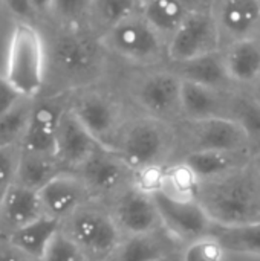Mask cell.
Masks as SVG:
<instances>
[{"label": "cell", "mask_w": 260, "mask_h": 261, "mask_svg": "<svg viewBox=\"0 0 260 261\" xmlns=\"http://www.w3.org/2000/svg\"><path fill=\"white\" fill-rule=\"evenodd\" d=\"M176 135L184 154L202 150L253 153L247 132L236 119L228 116L181 119L176 122Z\"/></svg>", "instance_id": "8"}, {"label": "cell", "mask_w": 260, "mask_h": 261, "mask_svg": "<svg viewBox=\"0 0 260 261\" xmlns=\"http://www.w3.org/2000/svg\"><path fill=\"white\" fill-rule=\"evenodd\" d=\"M61 229L72 237L89 260H103L120 243V226L103 210L86 203L61 223Z\"/></svg>", "instance_id": "9"}, {"label": "cell", "mask_w": 260, "mask_h": 261, "mask_svg": "<svg viewBox=\"0 0 260 261\" xmlns=\"http://www.w3.org/2000/svg\"><path fill=\"white\" fill-rule=\"evenodd\" d=\"M23 261H43L41 258H32V257H25Z\"/></svg>", "instance_id": "43"}, {"label": "cell", "mask_w": 260, "mask_h": 261, "mask_svg": "<svg viewBox=\"0 0 260 261\" xmlns=\"http://www.w3.org/2000/svg\"><path fill=\"white\" fill-rule=\"evenodd\" d=\"M211 15L219 28L222 46L260 37V0H215Z\"/></svg>", "instance_id": "15"}, {"label": "cell", "mask_w": 260, "mask_h": 261, "mask_svg": "<svg viewBox=\"0 0 260 261\" xmlns=\"http://www.w3.org/2000/svg\"><path fill=\"white\" fill-rule=\"evenodd\" d=\"M225 252L227 251L219 243V240L207 234L192 240V243L184 251L182 261H224Z\"/></svg>", "instance_id": "34"}, {"label": "cell", "mask_w": 260, "mask_h": 261, "mask_svg": "<svg viewBox=\"0 0 260 261\" xmlns=\"http://www.w3.org/2000/svg\"><path fill=\"white\" fill-rule=\"evenodd\" d=\"M166 167L164 164H155L135 170L132 174V187L149 196L161 193L166 180Z\"/></svg>", "instance_id": "35"}, {"label": "cell", "mask_w": 260, "mask_h": 261, "mask_svg": "<svg viewBox=\"0 0 260 261\" xmlns=\"http://www.w3.org/2000/svg\"><path fill=\"white\" fill-rule=\"evenodd\" d=\"M169 66L184 81H192V83H198L202 86H210V87H216L222 90L238 89L233 84L231 78L228 76V72L224 63L222 49L182 61V63H172Z\"/></svg>", "instance_id": "21"}, {"label": "cell", "mask_w": 260, "mask_h": 261, "mask_svg": "<svg viewBox=\"0 0 260 261\" xmlns=\"http://www.w3.org/2000/svg\"><path fill=\"white\" fill-rule=\"evenodd\" d=\"M115 220L118 226L130 236L153 232L162 226L153 196L141 193L133 187L120 197L115 210Z\"/></svg>", "instance_id": "18"}, {"label": "cell", "mask_w": 260, "mask_h": 261, "mask_svg": "<svg viewBox=\"0 0 260 261\" xmlns=\"http://www.w3.org/2000/svg\"><path fill=\"white\" fill-rule=\"evenodd\" d=\"M224 63L238 89H248L260 78V37L238 40L222 46Z\"/></svg>", "instance_id": "20"}, {"label": "cell", "mask_w": 260, "mask_h": 261, "mask_svg": "<svg viewBox=\"0 0 260 261\" xmlns=\"http://www.w3.org/2000/svg\"><path fill=\"white\" fill-rule=\"evenodd\" d=\"M176 147V124L139 112L129 116L115 144L132 171L146 165H166Z\"/></svg>", "instance_id": "3"}, {"label": "cell", "mask_w": 260, "mask_h": 261, "mask_svg": "<svg viewBox=\"0 0 260 261\" xmlns=\"http://www.w3.org/2000/svg\"><path fill=\"white\" fill-rule=\"evenodd\" d=\"M162 261H169V258H167V260H162Z\"/></svg>", "instance_id": "47"}, {"label": "cell", "mask_w": 260, "mask_h": 261, "mask_svg": "<svg viewBox=\"0 0 260 261\" xmlns=\"http://www.w3.org/2000/svg\"><path fill=\"white\" fill-rule=\"evenodd\" d=\"M101 41L113 60L132 69H147L169 63L167 40L147 21L141 9L107 31Z\"/></svg>", "instance_id": "4"}, {"label": "cell", "mask_w": 260, "mask_h": 261, "mask_svg": "<svg viewBox=\"0 0 260 261\" xmlns=\"http://www.w3.org/2000/svg\"><path fill=\"white\" fill-rule=\"evenodd\" d=\"M231 118L236 119L247 132L251 150H260V104L247 89H238L234 92Z\"/></svg>", "instance_id": "30"}, {"label": "cell", "mask_w": 260, "mask_h": 261, "mask_svg": "<svg viewBox=\"0 0 260 261\" xmlns=\"http://www.w3.org/2000/svg\"><path fill=\"white\" fill-rule=\"evenodd\" d=\"M46 49L48 67L63 89L70 92L98 86L107 75L112 60L101 37L87 26H60Z\"/></svg>", "instance_id": "1"}, {"label": "cell", "mask_w": 260, "mask_h": 261, "mask_svg": "<svg viewBox=\"0 0 260 261\" xmlns=\"http://www.w3.org/2000/svg\"><path fill=\"white\" fill-rule=\"evenodd\" d=\"M69 107L101 145L113 150L126 121L132 115L120 95L98 86L72 92Z\"/></svg>", "instance_id": "7"}, {"label": "cell", "mask_w": 260, "mask_h": 261, "mask_svg": "<svg viewBox=\"0 0 260 261\" xmlns=\"http://www.w3.org/2000/svg\"><path fill=\"white\" fill-rule=\"evenodd\" d=\"M222 49V37L211 12H190L167 41L169 63H182Z\"/></svg>", "instance_id": "10"}, {"label": "cell", "mask_w": 260, "mask_h": 261, "mask_svg": "<svg viewBox=\"0 0 260 261\" xmlns=\"http://www.w3.org/2000/svg\"><path fill=\"white\" fill-rule=\"evenodd\" d=\"M147 2H150V0H139V3H141V5H144V3H147Z\"/></svg>", "instance_id": "45"}, {"label": "cell", "mask_w": 260, "mask_h": 261, "mask_svg": "<svg viewBox=\"0 0 260 261\" xmlns=\"http://www.w3.org/2000/svg\"><path fill=\"white\" fill-rule=\"evenodd\" d=\"M185 11L190 12H211L215 0H179Z\"/></svg>", "instance_id": "40"}, {"label": "cell", "mask_w": 260, "mask_h": 261, "mask_svg": "<svg viewBox=\"0 0 260 261\" xmlns=\"http://www.w3.org/2000/svg\"><path fill=\"white\" fill-rule=\"evenodd\" d=\"M3 194H5V193H0V210H2V200H3Z\"/></svg>", "instance_id": "44"}, {"label": "cell", "mask_w": 260, "mask_h": 261, "mask_svg": "<svg viewBox=\"0 0 260 261\" xmlns=\"http://www.w3.org/2000/svg\"><path fill=\"white\" fill-rule=\"evenodd\" d=\"M208 234L218 239L225 251L260 255V220L239 225L213 223Z\"/></svg>", "instance_id": "25"}, {"label": "cell", "mask_w": 260, "mask_h": 261, "mask_svg": "<svg viewBox=\"0 0 260 261\" xmlns=\"http://www.w3.org/2000/svg\"><path fill=\"white\" fill-rule=\"evenodd\" d=\"M75 173L83 179L92 196L118 190L126 180L132 182L133 174L118 151L104 145H100Z\"/></svg>", "instance_id": "12"}, {"label": "cell", "mask_w": 260, "mask_h": 261, "mask_svg": "<svg viewBox=\"0 0 260 261\" xmlns=\"http://www.w3.org/2000/svg\"><path fill=\"white\" fill-rule=\"evenodd\" d=\"M21 150V148H20ZM66 171L54 154H40L20 151V161L15 176V184L40 191L48 182Z\"/></svg>", "instance_id": "23"}, {"label": "cell", "mask_w": 260, "mask_h": 261, "mask_svg": "<svg viewBox=\"0 0 260 261\" xmlns=\"http://www.w3.org/2000/svg\"><path fill=\"white\" fill-rule=\"evenodd\" d=\"M35 14L44 15V14H52L54 8V0H32Z\"/></svg>", "instance_id": "41"}, {"label": "cell", "mask_w": 260, "mask_h": 261, "mask_svg": "<svg viewBox=\"0 0 260 261\" xmlns=\"http://www.w3.org/2000/svg\"><path fill=\"white\" fill-rule=\"evenodd\" d=\"M48 49L41 34L29 23H18L9 40L6 80L23 96L37 95L46 80Z\"/></svg>", "instance_id": "6"}, {"label": "cell", "mask_w": 260, "mask_h": 261, "mask_svg": "<svg viewBox=\"0 0 260 261\" xmlns=\"http://www.w3.org/2000/svg\"><path fill=\"white\" fill-rule=\"evenodd\" d=\"M158 231L130 236V239H127L118 251V261L167 260L170 254V245L169 240L164 239Z\"/></svg>", "instance_id": "27"}, {"label": "cell", "mask_w": 260, "mask_h": 261, "mask_svg": "<svg viewBox=\"0 0 260 261\" xmlns=\"http://www.w3.org/2000/svg\"><path fill=\"white\" fill-rule=\"evenodd\" d=\"M43 261H90L78 243L69 237L63 229H60L51 240Z\"/></svg>", "instance_id": "33"}, {"label": "cell", "mask_w": 260, "mask_h": 261, "mask_svg": "<svg viewBox=\"0 0 260 261\" xmlns=\"http://www.w3.org/2000/svg\"><path fill=\"white\" fill-rule=\"evenodd\" d=\"M247 90L253 95V98H254V99H256V101L260 104V78L256 81V83H254V84H253V86H251V87H248Z\"/></svg>", "instance_id": "42"}, {"label": "cell", "mask_w": 260, "mask_h": 261, "mask_svg": "<svg viewBox=\"0 0 260 261\" xmlns=\"http://www.w3.org/2000/svg\"><path fill=\"white\" fill-rule=\"evenodd\" d=\"M90 5L92 0H54L52 14L60 21V26H87Z\"/></svg>", "instance_id": "32"}, {"label": "cell", "mask_w": 260, "mask_h": 261, "mask_svg": "<svg viewBox=\"0 0 260 261\" xmlns=\"http://www.w3.org/2000/svg\"><path fill=\"white\" fill-rule=\"evenodd\" d=\"M20 151V145H0V193L15 184Z\"/></svg>", "instance_id": "36"}, {"label": "cell", "mask_w": 260, "mask_h": 261, "mask_svg": "<svg viewBox=\"0 0 260 261\" xmlns=\"http://www.w3.org/2000/svg\"><path fill=\"white\" fill-rule=\"evenodd\" d=\"M38 196L44 216L63 223L89 203L87 200L92 194L75 171H63L48 182L38 191Z\"/></svg>", "instance_id": "13"}, {"label": "cell", "mask_w": 260, "mask_h": 261, "mask_svg": "<svg viewBox=\"0 0 260 261\" xmlns=\"http://www.w3.org/2000/svg\"><path fill=\"white\" fill-rule=\"evenodd\" d=\"M139 9V0H92L87 28L98 37H103L107 31Z\"/></svg>", "instance_id": "26"}, {"label": "cell", "mask_w": 260, "mask_h": 261, "mask_svg": "<svg viewBox=\"0 0 260 261\" xmlns=\"http://www.w3.org/2000/svg\"><path fill=\"white\" fill-rule=\"evenodd\" d=\"M28 99L23 98L14 109L0 116V145H20L32 112Z\"/></svg>", "instance_id": "31"}, {"label": "cell", "mask_w": 260, "mask_h": 261, "mask_svg": "<svg viewBox=\"0 0 260 261\" xmlns=\"http://www.w3.org/2000/svg\"><path fill=\"white\" fill-rule=\"evenodd\" d=\"M6 8L20 20H31L35 14L32 0H3Z\"/></svg>", "instance_id": "38"}, {"label": "cell", "mask_w": 260, "mask_h": 261, "mask_svg": "<svg viewBox=\"0 0 260 261\" xmlns=\"http://www.w3.org/2000/svg\"><path fill=\"white\" fill-rule=\"evenodd\" d=\"M213 223L239 225L260 220V188L250 165L201 182L198 196Z\"/></svg>", "instance_id": "2"}, {"label": "cell", "mask_w": 260, "mask_h": 261, "mask_svg": "<svg viewBox=\"0 0 260 261\" xmlns=\"http://www.w3.org/2000/svg\"><path fill=\"white\" fill-rule=\"evenodd\" d=\"M248 153H233V151H188L182 159L193 168L201 182L213 180L222 177L245 164H248Z\"/></svg>", "instance_id": "22"}, {"label": "cell", "mask_w": 260, "mask_h": 261, "mask_svg": "<svg viewBox=\"0 0 260 261\" xmlns=\"http://www.w3.org/2000/svg\"><path fill=\"white\" fill-rule=\"evenodd\" d=\"M90 261H103V260H90Z\"/></svg>", "instance_id": "46"}, {"label": "cell", "mask_w": 260, "mask_h": 261, "mask_svg": "<svg viewBox=\"0 0 260 261\" xmlns=\"http://www.w3.org/2000/svg\"><path fill=\"white\" fill-rule=\"evenodd\" d=\"M161 225L173 239L196 240L211 229V219L199 200H178L162 191L153 196Z\"/></svg>", "instance_id": "11"}, {"label": "cell", "mask_w": 260, "mask_h": 261, "mask_svg": "<svg viewBox=\"0 0 260 261\" xmlns=\"http://www.w3.org/2000/svg\"><path fill=\"white\" fill-rule=\"evenodd\" d=\"M127 95L136 112L176 124L181 119L182 80L169 64L133 69Z\"/></svg>", "instance_id": "5"}, {"label": "cell", "mask_w": 260, "mask_h": 261, "mask_svg": "<svg viewBox=\"0 0 260 261\" xmlns=\"http://www.w3.org/2000/svg\"><path fill=\"white\" fill-rule=\"evenodd\" d=\"M100 145L67 104L60 118L55 145V156L63 168L77 171Z\"/></svg>", "instance_id": "14"}, {"label": "cell", "mask_w": 260, "mask_h": 261, "mask_svg": "<svg viewBox=\"0 0 260 261\" xmlns=\"http://www.w3.org/2000/svg\"><path fill=\"white\" fill-rule=\"evenodd\" d=\"M61 229V223L52 217L43 216L6 237L25 257L43 258L51 240Z\"/></svg>", "instance_id": "24"}, {"label": "cell", "mask_w": 260, "mask_h": 261, "mask_svg": "<svg viewBox=\"0 0 260 261\" xmlns=\"http://www.w3.org/2000/svg\"><path fill=\"white\" fill-rule=\"evenodd\" d=\"M141 12L167 41L188 14L179 0H150L141 5Z\"/></svg>", "instance_id": "28"}, {"label": "cell", "mask_w": 260, "mask_h": 261, "mask_svg": "<svg viewBox=\"0 0 260 261\" xmlns=\"http://www.w3.org/2000/svg\"><path fill=\"white\" fill-rule=\"evenodd\" d=\"M23 98L26 96H23L14 86H11L6 78L0 76V116L14 109Z\"/></svg>", "instance_id": "37"}, {"label": "cell", "mask_w": 260, "mask_h": 261, "mask_svg": "<svg viewBox=\"0 0 260 261\" xmlns=\"http://www.w3.org/2000/svg\"><path fill=\"white\" fill-rule=\"evenodd\" d=\"M236 90H222L182 80L181 119L231 118V106Z\"/></svg>", "instance_id": "16"}, {"label": "cell", "mask_w": 260, "mask_h": 261, "mask_svg": "<svg viewBox=\"0 0 260 261\" xmlns=\"http://www.w3.org/2000/svg\"><path fill=\"white\" fill-rule=\"evenodd\" d=\"M25 255L6 239L0 237V261H23Z\"/></svg>", "instance_id": "39"}, {"label": "cell", "mask_w": 260, "mask_h": 261, "mask_svg": "<svg viewBox=\"0 0 260 261\" xmlns=\"http://www.w3.org/2000/svg\"><path fill=\"white\" fill-rule=\"evenodd\" d=\"M199 190L201 179L184 159L166 167L164 194L178 200H198Z\"/></svg>", "instance_id": "29"}, {"label": "cell", "mask_w": 260, "mask_h": 261, "mask_svg": "<svg viewBox=\"0 0 260 261\" xmlns=\"http://www.w3.org/2000/svg\"><path fill=\"white\" fill-rule=\"evenodd\" d=\"M38 191L12 184L3 194L0 210V237H9L23 226L43 217Z\"/></svg>", "instance_id": "19"}, {"label": "cell", "mask_w": 260, "mask_h": 261, "mask_svg": "<svg viewBox=\"0 0 260 261\" xmlns=\"http://www.w3.org/2000/svg\"><path fill=\"white\" fill-rule=\"evenodd\" d=\"M66 107L67 104H58L51 101L32 106V112L25 136L20 142V148L23 151L55 156L57 130L60 118Z\"/></svg>", "instance_id": "17"}]
</instances>
